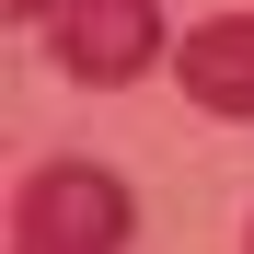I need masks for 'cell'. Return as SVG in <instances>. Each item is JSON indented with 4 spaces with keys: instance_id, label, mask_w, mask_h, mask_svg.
<instances>
[{
    "instance_id": "6da1fadb",
    "label": "cell",
    "mask_w": 254,
    "mask_h": 254,
    "mask_svg": "<svg viewBox=\"0 0 254 254\" xmlns=\"http://www.w3.org/2000/svg\"><path fill=\"white\" fill-rule=\"evenodd\" d=\"M139 208L104 162H47L23 174V208H12V254H127Z\"/></svg>"
},
{
    "instance_id": "7a4b0ae2",
    "label": "cell",
    "mask_w": 254,
    "mask_h": 254,
    "mask_svg": "<svg viewBox=\"0 0 254 254\" xmlns=\"http://www.w3.org/2000/svg\"><path fill=\"white\" fill-rule=\"evenodd\" d=\"M162 58V0H69L58 12V69L69 81H139Z\"/></svg>"
},
{
    "instance_id": "3957f363",
    "label": "cell",
    "mask_w": 254,
    "mask_h": 254,
    "mask_svg": "<svg viewBox=\"0 0 254 254\" xmlns=\"http://www.w3.org/2000/svg\"><path fill=\"white\" fill-rule=\"evenodd\" d=\"M174 81L196 93V116H254V12H220L174 35Z\"/></svg>"
},
{
    "instance_id": "277c9868",
    "label": "cell",
    "mask_w": 254,
    "mask_h": 254,
    "mask_svg": "<svg viewBox=\"0 0 254 254\" xmlns=\"http://www.w3.org/2000/svg\"><path fill=\"white\" fill-rule=\"evenodd\" d=\"M12 12H23V23H47V12H69V0H12Z\"/></svg>"
},
{
    "instance_id": "5b68a950",
    "label": "cell",
    "mask_w": 254,
    "mask_h": 254,
    "mask_svg": "<svg viewBox=\"0 0 254 254\" xmlns=\"http://www.w3.org/2000/svg\"><path fill=\"white\" fill-rule=\"evenodd\" d=\"M243 254H254V231H243Z\"/></svg>"
}]
</instances>
